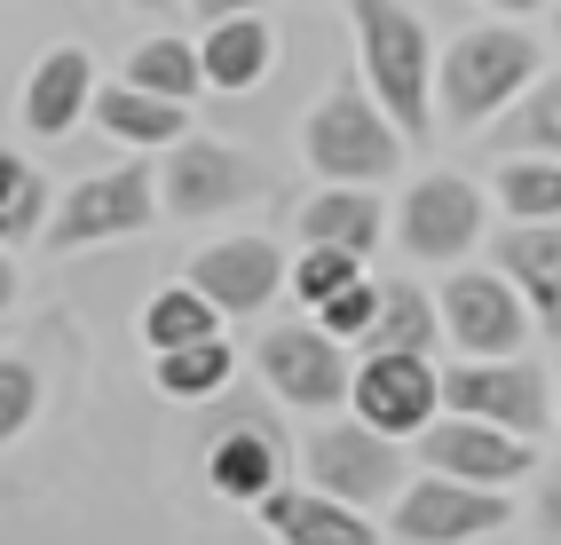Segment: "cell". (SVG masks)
<instances>
[{
    "label": "cell",
    "instance_id": "21",
    "mask_svg": "<svg viewBox=\"0 0 561 545\" xmlns=\"http://www.w3.org/2000/svg\"><path fill=\"white\" fill-rule=\"evenodd\" d=\"M443 340V301H427L420 285H388L380 293V316H371V333H364V356H380V348H435Z\"/></svg>",
    "mask_w": 561,
    "mask_h": 545
},
{
    "label": "cell",
    "instance_id": "23",
    "mask_svg": "<svg viewBox=\"0 0 561 545\" xmlns=\"http://www.w3.org/2000/svg\"><path fill=\"white\" fill-rule=\"evenodd\" d=\"M277 443H270V434H261V427H238V434H221V443H214V490L221 498H270L277 490Z\"/></svg>",
    "mask_w": 561,
    "mask_h": 545
},
{
    "label": "cell",
    "instance_id": "8",
    "mask_svg": "<svg viewBox=\"0 0 561 545\" xmlns=\"http://www.w3.org/2000/svg\"><path fill=\"white\" fill-rule=\"evenodd\" d=\"M546 372L522 356H474L443 372V411H474V419H499L514 434H538L546 427Z\"/></svg>",
    "mask_w": 561,
    "mask_h": 545
},
{
    "label": "cell",
    "instance_id": "32",
    "mask_svg": "<svg viewBox=\"0 0 561 545\" xmlns=\"http://www.w3.org/2000/svg\"><path fill=\"white\" fill-rule=\"evenodd\" d=\"M538 522L561 537V466H553V475H546V490H538Z\"/></svg>",
    "mask_w": 561,
    "mask_h": 545
},
{
    "label": "cell",
    "instance_id": "18",
    "mask_svg": "<svg viewBox=\"0 0 561 545\" xmlns=\"http://www.w3.org/2000/svg\"><path fill=\"white\" fill-rule=\"evenodd\" d=\"M88 103H95V71H88L80 48H48L32 63V80H24V127L32 135H71V119Z\"/></svg>",
    "mask_w": 561,
    "mask_h": 545
},
{
    "label": "cell",
    "instance_id": "15",
    "mask_svg": "<svg viewBox=\"0 0 561 545\" xmlns=\"http://www.w3.org/2000/svg\"><path fill=\"white\" fill-rule=\"evenodd\" d=\"M261 522L285 545H371L380 537V522L356 498H332V490H270L261 498Z\"/></svg>",
    "mask_w": 561,
    "mask_h": 545
},
{
    "label": "cell",
    "instance_id": "24",
    "mask_svg": "<svg viewBox=\"0 0 561 545\" xmlns=\"http://www.w3.org/2000/svg\"><path fill=\"white\" fill-rule=\"evenodd\" d=\"M499 206L514 222H561V151H530L499 166Z\"/></svg>",
    "mask_w": 561,
    "mask_h": 545
},
{
    "label": "cell",
    "instance_id": "26",
    "mask_svg": "<svg viewBox=\"0 0 561 545\" xmlns=\"http://www.w3.org/2000/svg\"><path fill=\"white\" fill-rule=\"evenodd\" d=\"M230 348H221V333L206 340H182V348H159V387L182 395V404H198V395H221V380H230Z\"/></svg>",
    "mask_w": 561,
    "mask_h": 545
},
{
    "label": "cell",
    "instance_id": "37",
    "mask_svg": "<svg viewBox=\"0 0 561 545\" xmlns=\"http://www.w3.org/2000/svg\"><path fill=\"white\" fill-rule=\"evenodd\" d=\"M127 9H151V16H167V9H174V0H127Z\"/></svg>",
    "mask_w": 561,
    "mask_h": 545
},
{
    "label": "cell",
    "instance_id": "29",
    "mask_svg": "<svg viewBox=\"0 0 561 545\" xmlns=\"http://www.w3.org/2000/svg\"><path fill=\"white\" fill-rule=\"evenodd\" d=\"M380 293H388V285L348 277L332 301H317V324H324V333H341V340H364V333H371V316H380Z\"/></svg>",
    "mask_w": 561,
    "mask_h": 545
},
{
    "label": "cell",
    "instance_id": "34",
    "mask_svg": "<svg viewBox=\"0 0 561 545\" xmlns=\"http://www.w3.org/2000/svg\"><path fill=\"white\" fill-rule=\"evenodd\" d=\"M191 9L214 24V16H245V9H270V0H191Z\"/></svg>",
    "mask_w": 561,
    "mask_h": 545
},
{
    "label": "cell",
    "instance_id": "33",
    "mask_svg": "<svg viewBox=\"0 0 561 545\" xmlns=\"http://www.w3.org/2000/svg\"><path fill=\"white\" fill-rule=\"evenodd\" d=\"M24 182H32V166H24L16 151H0V206H9V198L24 190Z\"/></svg>",
    "mask_w": 561,
    "mask_h": 545
},
{
    "label": "cell",
    "instance_id": "14",
    "mask_svg": "<svg viewBox=\"0 0 561 545\" xmlns=\"http://www.w3.org/2000/svg\"><path fill=\"white\" fill-rule=\"evenodd\" d=\"M277 277H285V253L270 237H221V245H206L191 262V285L221 316H253L261 301L277 293Z\"/></svg>",
    "mask_w": 561,
    "mask_h": 545
},
{
    "label": "cell",
    "instance_id": "30",
    "mask_svg": "<svg viewBox=\"0 0 561 545\" xmlns=\"http://www.w3.org/2000/svg\"><path fill=\"white\" fill-rule=\"evenodd\" d=\"M32 411H41V372L24 356H0V443H16Z\"/></svg>",
    "mask_w": 561,
    "mask_h": 545
},
{
    "label": "cell",
    "instance_id": "5",
    "mask_svg": "<svg viewBox=\"0 0 561 545\" xmlns=\"http://www.w3.org/2000/svg\"><path fill=\"white\" fill-rule=\"evenodd\" d=\"M443 333H451L467 356H522V340H530V293L506 277V269H459L451 285H443Z\"/></svg>",
    "mask_w": 561,
    "mask_h": 545
},
{
    "label": "cell",
    "instance_id": "20",
    "mask_svg": "<svg viewBox=\"0 0 561 545\" xmlns=\"http://www.w3.org/2000/svg\"><path fill=\"white\" fill-rule=\"evenodd\" d=\"M95 127H111L119 142H142V151H159V142L191 135V112H182V95L119 80V88H95Z\"/></svg>",
    "mask_w": 561,
    "mask_h": 545
},
{
    "label": "cell",
    "instance_id": "35",
    "mask_svg": "<svg viewBox=\"0 0 561 545\" xmlns=\"http://www.w3.org/2000/svg\"><path fill=\"white\" fill-rule=\"evenodd\" d=\"M491 9H506V16H530V9H546V0H491Z\"/></svg>",
    "mask_w": 561,
    "mask_h": 545
},
{
    "label": "cell",
    "instance_id": "12",
    "mask_svg": "<svg viewBox=\"0 0 561 545\" xmlns=\"http://www.w3.org/2000/svg\"><path fill=\"white\" fill-rule=\"evenodd\" d=\"M309 483L332 490V498L371 506V498L403 490V451H396V434L371 427V419H356V427H324L317 443H309Z\"/></svg>",
    "mask_w": 561,
    "mask_h": 545
},
{
    "label": "cell",
    "instance_id": "27",
    "mask_svg": "<svg viewBox=\"0 0 561 545\" xmlns=\"http://www.w3.org/2000/svg\"><path fill=\"white\" fill-rule=\"evenodd\" d=\"M206 333H221V309L198 285H167V293L142 309V340L151 348H182V340H206Z\"/></svg>",
    "mask_w": 561,
    "mask_h": 545
},
{
    "label": "cell",
    "instance_id": "19",
    "mask_svg": "<svg viewBox=\"0 0 561 545\" xmlns=\"http://www.w3.org/2000/svg\"><path fill=\"white\" fill-rule=\"evenodd\" d=\"M388 230V206L371 182H332L324 198L301 206V245H348V253H371Z\"/></svg>",
    "mask_w": 561,
    "mask_h": 545
},
{
    "label": "cell",
    "instance_id": "31",
    "mask_svg": "<svg viewBox=\"0 0 561 545\" xmlns=\"http://www.w3.org/2000/svg\"><path fill=\"white\" fill-rule=\"evenodd\" d=\"M41 206H48V190H41V174H32V182H24V190H16V198H9V230H16V237H24V230H32V222H41Z\"/></svg>",
    "mask_w": 561,
    "mask_h": 545
},
{
    "label": "cell",
    "instance_id": "10",
    "mask_svg": "<svg viewBox=\"0 0 561 545\" xmlns=\"http://www.w3.org/2000/svg\"><path fill=\"white\" fill-rule=\"evenodd\" d=\"M159 190L182 222H206L221 206H245L261 190V166L238 151V142H167V166H159Z\"/></svg>",
    "mask_w": 561,
    "mask_h": 545
},
{
    "label": "cell",
    "instance_id": "36",
    "mask_svg": "<svg viewBox=\"0 0 561 545\" xmlns=\"http://www.w3.org/2000/svg\"><path fill=\"white\" fill-rule=\"evenodd\" d=\"M9 301H16V269H9V262H0V309H9Z\"/></svg>",
    "mask_w": 561,
    "mask_h": 545
},
{
    "label": "cell",
    "instance_id": "6",
    "mask_svg": "<svg viewBox=\"0 0 561 545\" xmlns=\"http://www.w3.org/2000/svg\"><path fill=\"white\" fill-rule=\"evenodd\" d=\"M261 380H270L293 411H332L356 387L341 333L324 324H285V333H261Z\"/></svg>",
    "mask_w": 561,
    "mask_h": 545
},
{
    "label": "cell",
    "instance_id": "2",
    "mask_svg": "<svg viewBox=\"0 0 561 545\" xmlns=\"http://www.w3.org/2000/svg\"><path fill=\"white\" fill-rule=\"evenodd\" d=\"M530 80H538V40H530V32H514V24H474V32H459V40L443 48L435 95H443V119H451V127H474V119L506 112Z\"/></svg>",
    "mask_w": 561,
    "mask_h": 545
},
{
    "label": "cell",
    "instance_id": "1",
    "mask_svg": "<svg viewBox=\"0 0 561 545\" xmlns=\"http://www.w3.org/2000/svg\"><path fill=\"white\" fill-rule=\"evenodd\" d=\"M356 9V40H364V80L371 95L388 103V119L411 135V142H427L435 119H427V24L403 9V0H348Z\"/></svg>",
    "mask_w": 561,
    "mask_h": 545
},
{
    "label": "cell",
    "instance_id": "22",
    "mask_svg": "<svg viewBox=\"0 0 561 545\" xmlns=\"http://www.w3.org/2000/svg\"><path fill=\"white\" fill-rule=\"evenodd\" d=\"M491 142H499L506 159H530V151H561V71H553V80H538V88H522V95H514V112H499Z\"/></svg>",
    "mask_w": 561,
    "mask_h": 545
},
{
    "label": "cell",
    "instance_id": "16",
    "mask_svg": "<svg viewBox=\"0 0 561 545\" xmlns=\"http://www.w3.org/2000/svg\"><path fill=\"white\" fill-rule=\"evenodd\" d=\"M491 253H499V269L522 285V293H530L538 333L561 340V230H553V222H514Z\"/></svg>",
    "mask_w": 561,
    "mask_h": 545
},
{
    "label": "cell",
    "instance_id": "28",
    "mask_svg": "<svg viewBox=\"0 0 561 545\" xmlns=\"http://www.w3.org/2000/svg\"><path fill=\"white\" fill-rule=\"evenodd\" d=\"M348 277H364V253H348V245H309L301 262H293V293H301V301H332Z\"/></svg>",
    "mask_w": 561,
    "mask_h": 545
},
{
    "label": "cell",
    "instance_id": "17",
    "mask_svg": "<svg viewBox=\"0 0 561 545\" xmlns=\"http://www.w3.org/2000/svg\"><path fill=\"white\" fill-rule=\"evenodd\" d=\"M198 56H206V88L245 95V88L270 80L277 40H270V24H261V9H245V16H214L206 40H198Z\"/></svg>",
    "mask_w": 561,
    "mask_h": 545
},
{
    "label": "cell",
    "instance_id": "4",
    "mask_svg": "<svg viewBox=\"0 0 561 545\" xmlns=\"http://www.w3.org/2000/svg\"><path fill=\"white\" fill-rule=\"evenodd\" d=\"M499 530H514V506L499 498V483L435 475V466H427V483H411L396 498V522H388V537H403V545H467V537H499Z\"/></svg>",
    "mask_w": 561,
    "mask_h": 545
},
{
    "label": "cell",
    "instance_id": "38",
    "mask_svg": "<svg viewBox=\"0 0 561 545\" xmlns=\"http://www.w3.org/2000/svg\"><path fill=\"white\" fill-rule=\"evenodd\" d=\"M9 237H16V230H9V206H0V245H9Z\"/></svg>",
    "mask_w": 561,
    "mask_h": 545
},
{
    "label": "cell",
    "instance_id": "39",
    "mask_svg": "<svg viewBox=\"0 0 561 545\" xmlns=\"http://www.w3.org/2000/svg\"><path fill=\"white\" fill-rule=\"evenodd\" d=\"M553 24H561V9H553Z\"/></svg>",
    "mask_w": 561,
    "mask_h": 545
},
{
    "label": "cell",
    "instance_id": "13",
    "mask_svg": "<svg viewBox=\"0 0 561 545\" xmlns=\"http://www.w3.org/2000/svg\"><path fill=\"white\" fill-rule=\"evenodd\" d=\"M396 230H403V245L420 253V262H459V253L482 237V190L467 174H427V182H411Z\"/></svg>",
    "mask_w": 561,
    "mask_h": 545
},
{
    "label": "cell",
    "instance_id": "11",
    "mask_svg": "<svg viewBox=\"0 0 561 545\" xmlns=\"http://www.w3.org/2000/svg\"><path fill=\"white\" fill-rule=\"evenodd\" d=\"M420 459L435 466V475L514 483V475H530V434H514L499 419H474V411H435L420 427Z\"/></svg>",
    "mask_w": 561,
    "mask_h": 545
},
{
    "label": "cell",
    "instance_id": "25",
    "mask_svg": "<svg viewBox=\"0 0 561 545\" xmlns=\"http://www.w3.org/2000/svg\"><path fill=\"white\" fill-rule=\"evenodd\" d=\"M127 80H135V88H159V95H182V103H191V95L206 88V56H198L191 40H174V32H159V40H142V48L127 56Z\"/></svg>",
    "mask_w": 561,
    "mask_h": 545
},
{
    "label": "cell",
    "instance_id": "9",
    "mask_svg": "<svg viewBox=\"0 0 561 545\" xmlns=\"http://www.w3.org/2000/svg\"><path fill=\"white\" fill-rule=\"evenodd\" d=\"M348 404H356V419L388 427V434H420L443 411V372H435L420 348H380V356L356 363Z\"/></svg>",
    "mask_w": 561,
    "mask_h": 545
},
{
    "label": "cell",
    "instance_id": "3",
    "mask_svg": "<svg viewBox=\"0 0 561 545\" xmlns=\"http://www.w3.org/2000/svg\"><path fill=\"white\" fill-rule=\"evenodd\" d=\"M309 166L332 174V182H380L396 174L403 159V135L388 119V103L380 95H356V88H332L317 112H309Z\"/></svg>",
    "mask_w": 561,
    "mask_h": 545
},
{
    "label": "cell",
    "instance_id": "7",
    "mask_svg": "<svg viewBox=\"0 0 561 545\" xmlns=\"http://www.w3.org/2000/svg\"><path fill=\"white\" fill-rule=\"evenodd\" d=\"M151 213H159L151 174H142V166H103V174H88L80 190L56 206L48 245H56V253H80V245H95V237H135V230H151Z\"/></svg>",
    "mask_w": 561,
    "mask_h": 545
}]
</instances>
